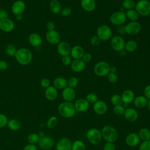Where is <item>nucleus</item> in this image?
Masks as SVG:
<instances>
[{"instance_id": "nucleus-1", "label": "nucleus", "mask_w": 150, "mask_h": 150, "mask_svg": "<svg viewBox=\"0 0 150 150\" xmlns=\"http://www.w3.org/2000/svg\"><path fill=\"white\" fill-rule=\"evenodd\" d=\"M14 57L19 64L26 66L31 62L33 59V54L29 49L25 47H22L17 49Z\"/></svg>"}, {"instance_id": "nucleus-21", "label": "nucleus", "mask_w": 150, "mask_h": 150, "mask_svg": "<svg viewBox=\"0 0 150 150\" xmlns=\"http://www.w3.org/2000/svg\"><path fill=\"white\" fill-rule=\"evenodd\" d=\"M74 105L76 111L77 112H84L87 111L90 107V104L86 98L78 99L76 101Z\"/></svg>"}, {"instance_id": "nucleus-44", "label": "nucleus", "mask_w": 150, "mask_h": 150, "mask_svg": "<svg viewBox=\"0 0 150 150\" xmlns=\"http://www.w3.org/2000/svg\"><path fill=\"white\" fill-rule=\"evenodd\" d=\"M107 79H108V81L110 83L114 84V83H116L118 81V76L115 73L110 72L107 74Z\"/></svg>"}, {"instance_id": "nucleus-55", "label": "nucleus", "mask_w": 150, "mask_h": 150, "mask_svg": "<svg viewBox=\"0 0 150 150\" xmlns=\"http://www.w3.org/2000/svg\"><path fill=\"white\" fill-rule=\"evenodd\" d=\"M22 150H38V147L36 145L28 144L23 147Z\"/></svg>"}, {"instance_id": "nucleus-8", "label": "nucleus", "mask_w": 150, "mask_h": 150, "mask_svg": "<svg viewBox=\"0 0 150 150\" xmlns=\"http://www.w3.org/2000/svg\"><path fill=\"white\" fill-rule=\"evenodd\" d=\"M97 35L101 41L108 40L112 35L111 29L107 25H101L97 28Z\"/></svg>"}, {"instance_id": "nucleus-54", "label": "nucleus", "mask_w": 150, "mask_h": 150, "mask_svg": "<svg viewBox=\"0 0 150 150\" xmlns=\"http://www.w3.org/2000/svg\"><path fill=\"white\" fill-rule=\"evenodd\" d=\"M117 32L118 34L120 35H124V34H126V30H125V25H119L117 27Z\"/></svg>"}, {"instance_id": "nucleus-29", "label": "nucleus", "mask_w": 150, "mask_h": 150, "mask_svg": "<svg viewBox=\"0 0 150 150\" xmlns=\"http://www.w3.org/2000/svg\"><path fill=\"white\" fill-rule=\"evenodd\" d=\"M148 100L144 96H138L135 97L134 104L135 106L138 108H142L146 106Z\"/></svg>"}, {"instance_id": "nucleus-43", "label": "nucleus", "mask_w": 150, "mask_h": 150, "mask_svg": "<svg viewBox=\"0 0 150 150\" xmlns=\"http://www.w3.org/2000/svg\"><path fill=\"white\" fill-rule=\"evenodd\" d=\"M125 108H124V107L122 105H115L113 107V112L116 115H122L124 113Z\"/></svg>"}, {"instance_id": "nucleus-56", "label": "nucleus", "mask_w": 150, "mask_h": 150, "mask_svg": "<svg viewBox=\"0 0 150 150\" xmlns=\"http://www.w3.org/2000/svg\"><path fill=\"white\" fill-rule=\"evenodd\" d=\"M8 18V13L6 10L1 9L0 10V20H2Z\"/></svg>"}, {"instance_id": "nucleus-22", "label": "nucleus", "mask_w": 150, "mask_h": 150, "mask_svg": "<svg viewBox=\"0 0 150 150\" xmlns=\"http://www.w3.org/2000/svg\"><path fill=\"white\" fill-rule=\"evenodd\" d=\"M86 63L82 59H74L71 64V69L76 73H80L83 71L86 67Z\"/></svg>"}, {"instance_id": "nucleus-58", "label": "nucleus", "mask_w": 150, "mask_h": 150, "mask_svg": "<svg viewBox=\"0 0 150 150\" xmlns=\"http://www.w3.org/2000/svg\"><path fill=\"white\" fill-rule=\"evenodd\" d=\"M46 28L48 30H54L55 29V24L52 21H49L46 24Z\"/></svg>"}, {"instance_id": "nucleus-49", "label": "nucleus", "mask_w": 150, "mask_h": 150, "mask_svg": "<svg viewBox=\"0 0 150 150\" xmlns=\"http://www.w3.org/2000/svg\"><path fill=\"white\" fill-rule=\"evenodd\" d=\"M72 61L73 60L71 59V57L69 55L63 56L62 59V62L65 66H70Z\"/></svg>"}, {"instance_id": "nucleus-15", "label": "nucleus", "mask_w": 150, "mask_h": 150, "mask_svg": "<svg viewBox=\"0 0 150 150\" xmlns=\"http://www.w3.org/2000/svg\"><path fill=\"white\" fill-rule=\"evenodd\" d=\"M108 110L107 104L103 100H98L93 104V110L98 115L105 114Z\"/></svg>"}, {"instance_id": "nucleus-3", "label": "nucleus", "mask_w": 150, "mask_h": 150, "mask_svg": "<svg viewBox=\"0 0 150 150\" xmlns=\"http://www.w3.org/2000/svg\"><path fill=\"white\" fill-rule=\"evenodd\" d=\"M103 138L106 142H114L117 141L118 137V133L117 129L111 125H105L101 129Z\"/></svg>"}, {"instance_id": "nucleus-61", "label": "nucleus", "mask_w": 150, "mask_h": 150, "mask_svg": "<svg viewBox=\"0 0 150 150\" xmlns=\"http://www.w3.org/2000/svg\"><path fill=\"white\" fill-rule=\"evenodd\" d=\"M120 55L122 56H124L126 55V52H125V51H124V49L121 50V51H120Z\"/></svg>"}, {"instance_id": "nucleus-63", "label": "nucleus", "mask_w": 150, "mask_h": 150, "mask_svg": "<svg viewBox=\"0 0 150 150\" xmlns=\"http://www.w3.org/2000/svg\"><path fill=\"white\" fill-rule=\"evenodd\" d=\"M38 135H39V137H40V138H41V137H42L45 136L44 133H43V132H40L38 134Z\"/></svg>"}, {"instance_id": "nucleus-23", "label": "nucleus", "mask_w": 150, "mask_h": 150, "mask_svg": "<svg viewBox=\"0 0 150 150\" xmlns=\"http://www.w3.org/2000/svg\"><path fill=\"white\" fill-rule=\"evenodd\" d=\"M84 54V49L81 46L77 45L71 47L70 54L73 59H81Z\"/></svg>"}, {"instance_id": "nucleus-41", "label": "nucleus", "mask_w": 150, "mask_h": 150, "mask_svg": "<svg viewBox=\"0 0 150 150\" xmlns=\"http://www.w3.org/2000/svg\"><path fill=\"white\" fill-rule=\"evenodd\" d=\"M86 100L89 104H94L97 101H98V96L96 93H90L86 96Z\"/></svg>"}, {"instance_id": "nucleus-52", "label": "nucleus", "mask_w": 150, "mask_h": 150, "mask_svg": "<svg viewBox=\"0 0 150 150\" xmlns=\"http://www.w3.org/2000/svg\"><path fill=\"white\" fill-rule=\"evenodd\" d=\"M81 59L86 63L90 62L92 59V55L90 53H84Z\"/></svg>"}, {"instance_id": "nucleus-42", "label": "nucleus", "mask_w": 150, "mask_h": 150, "mask_svg": "<svg viewBox=\"0 0 150 150\" xmlns=\"http://www.w3.org/2000/svg\"><path fill=\"white\" fill-rule=\"evenodd\" d=\"M79 83V80L76 77H70L67 80V86L74 88L76 87Z\"/></svg>"}, {"instance_id": "nucleus-62", "label": "nucleus", "mask_w": 150, "mask_h": 150, "mask_svg": "<svg viewBox=\"0 0 150 150\" xmlns=\"http://www.w3.org/2000/svg\"><path fill=\"white\" fill-rule=\"evenodd\" d=\"M147 107H148V110L150 111V100H148V103H147V105H146Z\"/></svg>"}, {"instance_id": "nucleus-39", "label": "nucleus", "mask_w": 150, "mask_h": 150, "mask_svg": "<svg viewBox=\"0 0 150 150\" xmlns=\"http://www.w3.org/2000/svg\"><path fill=\"white\" fill-rule=\"evenodd\" d=\"M39 139H40V137L38 134L37 133H31L28 136V138H27L29 144H34V145H36V144L38 143Z\"/></svg>"}, {"instance_id": "nucleus-13", "label": "nucleus", "mask_w": 150, "mask_h": 150, "mask_svg": "<svg viewBox=\"0 0 150 150\" xmlns=\"http://www.w3.org/2000/svg\"><path fill=\"white\" fill-rule=\"evenodd\" d=\"M26 5L22 0H17L15 1L11 6V11L13 14L15 16L21 15L25 12Z\"/></svg>"}, {"instance_id": "nucleus-27", "label": "nucleus", "mask_w": 150, "mask_h": 150, "mask_svg": "<svg viewBox=\"0 0 150 150\" xmlns=\"http://www.w3.org/2000/svg\"><path fill=\"white\" fill-rule=\"evenodd\" d=\"M81 6L86 12H92L96 7V0H81Z\"/></svg>"}, {"instance_id": "nucleus-50", "label": "nucleus", "mask_w": 150, "mask_h": 150, "mask_svg": "<svg viewBox=\"0 0 150 150\" xmlns=\"http://www.w3.org/2000/svg\"><path fill=\"white\" fill-rule=\"evenodd\" d=\"M115 145L114 142H107L103 146V150H115Z\"/></svg>"}, {"instance_id": "nucleus-7", "label": "nucleus", "mask_w": 150, "mask_h": 150, "mask_svg": "<svg viewBox=\"0 0 150 150\" xmlns=\"http://www.w3.org/2000/svg\"><path fill=\"white\" fill-rule=\"evenodd\" d=\"M127 20V17L124 11H116L112 13L110 16V22L116 26L123 25Z\"/></svg>"}, {"instance_id": "nucleus-24", "label": "nucleus", "mask_w": 150, "mask_h": 150, "mask_svg": "<svg viewBox=\"0 0 150 150\" xmlns=\"http://www.w3.org/2000/svg\"><path fill=\"white\" fill-rule=\"evenodd\" d=\"M28 40L31 46L35 47H39L42 43V39L41 36L36 33H32L30 34Z\"/></svg>"}, {"instance_id": "nucleus-60", "label": "nucleus", "mask_w": 150, "mask_h": 150, "mask_svg": "<svg viewBox=\"0 0 150 150\" xmlns=\"http://www.w3.org/2000/svg\"><path fill=\"white\" fill-rule=\"evenodd\" d=\"M15 18H16V19L18 21H21L22 20L23 17H22V15H16V16H15Z\"/></svg>"}, {"instance_id": "nucleus-36", "label": "nucleus", "mask_w": 150, "mask_h": 150, "mask_svg": "<svg viewBox=\"0 0 150 150\" xmlns=\"http://www.w3.org/2000/svg\"><path fill=\"white\" fill-rule=\"evenodd\" d=\"M135 4L134 0H124L122 2V7L127 11L133 9L135 7Z\"/></svg>"}, {"instance_id": "nucleus-6", "label": "nucleus", "mask_w": 150, "mask_h": 150, "mask_svg": "<svg viewBox=\"0 0 150 150\" xmlns=\"http://www.w3.org/2000/svg\"><path fill=\"white\" fill-rule=\"evenodd\" d=\"M110 66L107 62L100 61L94 65V73L96 75L99 77H104L107 76L110 73Z\"/></svg>"}, {"instance_id": "nucleus-26", "label": "nucleus", "mask_w": 150, "mask_h": 150, "mask_svg": "<svg viewBox=\"0 0 150 150\" xmlns=\"http://www.w3.org/2000/svg\"><path fill=\"white\" fill-rule=\"evenodd\" d=\"M121 98L123 103L130 104L133 102L135 98V94L132 90L129 89H127L124 90L121 94Z\"/></svg>"}, {"instance_id": "nucleus-35", "label": "nucleus", "mask_w": 150, "mask_h": 150, "mask_svg": "<svg viewBox=\"0 0 150 150\" xmlns=\"http://www.w3.org/2000/svg\"><path fill=\"white\" fill-rule=\"evenodd\" d=\"M71 150H86V146L83 141L76 140L72 143Z\"/></svg>"}, {"instance_id": "nucleus-10", "label": "nucleus", "mask_w": 150, "mask_h": 150, "mask_svg": "<svg viewBox=\"0 0 150 150\" xmlns=\"http://www.w3.org/2000/svg\"><path fill=\"white\" fill-rule=\"evenodd\" d=\"M110 44L112 49H114L115 51L120 52L124 49L125 42L122 37L117 35L111 38Z\"/></svg>"}, {"instance_id": "nucleus-2", "label": "nucleus", "mask_w": 150, "mask_h": 150, "mask_svg": "<svg viewBox=\"0 0 150 150\" xmlns=\"http://www.w3.org/2000/svg\"><path fill=\"white\" fill-rule=\"evenodd\" d=\"M57 110L59 114L62 117L66 118L73 117L76 111L74 104L69 101L60 103L58 106Z\"/></svg>"}, {"instance_id": "nucleus-4", "label": "nucleus", "mask_w": 150, "mask_h": 150, "mask_svg": "<svg viewBox=\"0 0 150 150\" xmlns=\"http://www.w3.org/2000/svg\"><path fill=\"white\" fill-rule=\"evenodd\" d=\"M86 137L88 142L94 145L99 144L103 138L101 131L96 128L88 129L86 132Z\"/></svg>"}, {"instance_id": "nucleus-11", "label": "nucleus", "mask_w": 150, "mask_h": 150, "mask_svg": "<svg viewBox=\"0 0 150 150\" xmlns=\"http://www.w3.org/2000/svg\"><path fill=\"white\" fill-rule=\"evenodd\" d=\"M141 29V25L137 21H131L125 25L126 34L129 35H136L139 33Z\"/></svg>"}, {"instance_id": "nucleus-34", "label": "nucleus", "mask_w": 150, "mask_h": 150, "mask_svg": "<svg viewBox=\"0 0 150 150\" xmlns=\"http://www.w3.org/2000/svg\"><path fill=\"white\" fill-rule=\"evenodd\" d=\"M137 43L133 40H129L125 43L124 49L128 52H133L137 49Z\"/></svg>"}, {"instance_id": "nucleus-64", "label": "nucleus", "mask_w": 150, "mask_h": 150, "mask_svg": "<svg viewBox=\"0 0 150 150\" xmlns=\"http://www.w3.org/2000/svg\"><path fill=\"white\" fill-rule=\"evenodd\" d=\"M1 6H0V10H1Z\"/></svg>"}, {"instance_id": "nucleus-17", "label": "nucleus", "mask_w": 150, "mask_h": 150, "mask_svg": "<svg viewBox=\"0 0 150 150\" xmlns=\"http://www.w3.org/2000/svg\"><path fill=\"white\" fill-rule=\"evenodd\" d=\"M72 142L68 138L60 139L56 145V150H71Z\"/></svg>"}, {"instance_id": "nucleus-14", "label": "nucleus", "mask_w": 150, "mask_h": 150, "mask_svg": "<svg viewBox=\"0 0 150 150\" xmlns=\"http://www.w3.org/2000/svg\"><path fill=\"white\" fill-rule=\"evenodd\" d=\"M15 28V24L12 20L9 18L0 20V29L4 32H11Z\"/></svg>"}, {"instance_id": "nucleus-51", "label": "nucleus", "mask_w": 150, "mask_h": 150, "mask_svg": "<svg viewBox=\"0 0 150 150\" xmlns=\"http://www.w3.org/2000/svg\"><path fill=\"white\" fill-rule=\"evenodd\" d=\"M40 86L44 88H47L50 86V80L47 78H43L41 80L40 82Z\"/></svg>"}, {"instance_id": "nucleus-18", "label": "nucleus", "mask_w": 150, "mask_h": 150, "mask_svg": "<svg viewBox=\"0 0 150 150\" xmlns=\"http://www.w3.org/2000/svg\"><path fill=\"white\" fill-rule=\"evenodd\" d=\"M126 144L131 147L136 146L138 145L140 142V138L138 134L135 132H132L128 134L125 138Z\"/></svg>"}, {"instance_id": "nucleus-59", "label": "nucleus", "mask_w": 150, "mask_h": 150, "mask_svg": "<svg viewBox=\"0 0 150 150\" xmlns=\"http://www.w3.org/2000/svg\"><path fill=\"white\" fill-rule=\"evenodd\" d=\"M117 67L114 66H110V72H111V73H115L117 71Z\"/></svg>"}, {"instance_id": "nucleus-32", "label": "nucleus", "mask_w": 150, "mask_h": 150, "mask_svg": "<svg viewBox=\"0 0 150 150\" xmlns=\"http://www.w3.org/2000/svg\"><path fill=\"white\" fill-rule=\"evenodd\" d=\"M125 13L127 18L131 22L137 21L139 19V15L138 13V12L134 9L127 10L126 11V12H125Z\"/></svg>"}, {"instance_id": "nucleus-57", "label": "nucleus", "mask_w": 150, "mask_h": 150, "mask_svg": "<svg viewBox=\"0 0 150 150\" xmlns=\"http://www.w3.org/2000/svg\"><path fill=\"white\" fill-rule=\"evenodd\" d=\"M8 64L5 60H0V70L4 71L7 69Z\"/></svg>"}, {"instance_id": "nucleus-47", "label": "nucleus", "mask_w": 150, "mask_h": 150, "mask_svg": "<svg viewBox=\"0 0 150 150\" xmlns=\"http://www.w3.org/2000/svg\"><path fill=\"white\" fill-rule=\"evenodd\" d=\"M71 12H72L71 9L69 7L66 6V7H64L63 8H62L60 13L61 14V15L62 16L67 17V16H69V15H71Z\"/></svg>"}, {"instance_id": "nucleus-48", "label": "nucleus", "mask_w": 150, "mask_h": 150, "mask_svg": "<svg viewBox=\"0 0 150 150\" xmlns=\"http://www.w3.org/2000/svg\"><path fill=\"white\" fill-rule=\"evenodd\" d=\"M101 39L99 38V37L97 35L93 36L90 39V43L91 44L94 46H97L100 45L101 42Z\"/></svg>"}, {"instance_id": "nucleus-33", "label": "nucleus", "mask_w": 150, "mask_h": 150, "mask_svg": "<svg viewBox=\"0 0 150 150\" xmlns=\"http://www.w3.org/2000/svg\"><path fill=\"white\" fill-rule=\"evenodd\" d=\"M140 139L147 141L150 139V130L146 128H142L139 129L138 134Z\"/></svg>"}, {"instance_id": "nucleus-38", "label": "nucleus", "mask_w": 150, "mask_h": 150, "mask_svg": "<svg viewBox=\"0 0 150 150\" xmlns=\"http://www.w3.org/2000/svg\"><path fill=\"white\" fill-rule=\"evenodd\" d=\"M57 122L58 120L56 117L51 116L47 119L46 121V127L49 129H52L56 126Z\"/></svg>"}, {"instance_id": "nucleus-12", "label": "nucleus", "mask_w": 150, "mask_h": 150, "mask_svg": "<svg viewBox=\"0 0 150 150\" xmlns=\"http://www.w3.org/2000/svg\"><path fill=\"white\" fill-rule=\"evenodd\" d=\"M46 39L52 45H57L60 42L61 37L59 33L56 30H48L46 33Z\"/></svg>"}, {"instance_id": "nucleus-16", "label": "nucleus", "mask_w": 150, "mask_h": 150, "mask_svg": "<svg viewBox=\"0 0 150 150\" xmlns=\"http://www.w3.org/2000/svg\"><path fill=\"white\" fill-rule=\"evenodd\" d=\"M71 49V47L70 44L66 42H60L57 46V53L62 57L69 55L70 54Z\"/></svg>"}, {"instance_id": "nucleus-31", "label": "nucleus", "mask_w": 150, "mask_h": 150, "mask_svg": "<svg viewBox=\"0 0 150 150\" xmlns=\"http://www.w3.org/2000/svg\"><path fill=\"white\" fill-rule=\"evenodd\" d=\"M7 126L8 128L11 131H17L21 127V122L17 119L12 118L8 120Z\"/></svg>"}, {"instance_id": "nucleus-25", "label": "nucleus", "mask_w": 150, "mask_h": 150, "mask_svg": "<svg viewBox=\"0 0 150 150\" xmlns=\"http://www.w3.org/2000/svg\"><path fill=\"white\" fill-rule=\"evenodd\" d=\"M57 89H56L53 86H50L49 87L45 89V97L47 100L49 101H53L56 100L57 97Z\"/></svg>"}, {"instance_id": "nucleus-46", "label": "nucleus", "mask_w": 150, "mask_h": 150, "mask_svg": "<svg viewBox=\"0 0 150 150\" xmlns=\"http://www.w3.org/2000/svg\"><path fill=\"white\" fill-rule=\"evenodd\" d=\"M138 150H150V141H143L139 145Z\"/></svg>"}, {"instance_id": "nucleus-40", "label": "nucleus", "mask_w": 150, "mask_h": 150, "mask_svg": "<svg viewBox=\"0 0 150 150\" xmlns=\"http://www.w3.org/2000/svg\"><path fill=\"white\" fill-rule=\"evenodd\" d=\"M16 51H17V49L16 46L13 44L8 45L5 48V52L6 54L11 57L15 56Z\"/></svg>"}, {"instance_id": "nucleus-19", "label": "nucleus", "mask_w": 150, "mask_h": 150, "mask_svg": "<svg viewBox=\"0 0 150 150\" xmlns=\"http://www.w3.org/2000/svg\"><path fill=\"white\" fill-rule=\"evenodd\" d=\"M124 115L128 121L133 122L138 119V113L135 109L131 107H128L125 110Z\"/></svg>"}, {"instance_id": "nucleus-28", "label": "nucleus", "mask_w": 150, "mask_h": 150, "mask_svg": "<svg viewBox=\"0 0 150 150\" xmlns=\"http://www.w3.org/2000/svg\"><path fill=\"white\" fill-rule=\"evenodd\" d=\"M53 84L56 89H64L67 86V80L63 77H57L53 80Z\"/></svg>"}, {"instance_id": "nucleus-45", "label": "nucleus", "mask_w": 150, "mask_h": 150, "mask_svg": "<svg viewBox=\"0 0 150 150\" xmlns=\"http://www.w3.org/2000/svg\"><path fill=\"white\" fill-rule=\"evenodd\" d=\"M8 118L4 114L0 113V128H2L7 125L8 122Z\"/></svg>"}, {"instance_id": "nucleus-53", "label": "nucleus", "mask_w": 150, "mask_h": 150, "mask_svg": "<svg viewBox=\"0 0 150 150\" xmlns=\"http://www.w3.org/2000/svg\"><path fill=\"white\" fill-rule=\"evenodd\" d=\"M144 96L148 99L150 100V84L147 85L144 90Z\"/></svg>"}, {"instance_id": "nucleus-30", "label": "nucleus", "mask_w": 150, "mask_h": 150, "mask_svg": "<svg viewBox=\"0 0 150 150\" xmlns=\"http://www.w3.org/2000/svg\"><path fill=\"white\" fill-rule=\"evenodd\" d=\"M49 8L50 11L54 14H58L62 9V5L59 1L52 0L49 4Z\"/></svg>"}, {"instance_id": "nucleus-5", "label": "nucleus", "mask_w": 150, "mask_h": 150, "mask_svg": "<svg viewBox=\"0 0 150 150\" xmlns=\"http://www.w3.org/2000/svg\"><path fill=\"white\" fill-rule=\"evenodd\" d=\"M135 8L139 15L146 16L150 15V2L148 0H139L136 2Z\"/></svg>"}, {"instance_id": "nucleus-20", "label": "nucleus", "mask_w": 150, "mask_h": 150, "mask_svg": "<svg viewBox=\"0 0 150 150\" xmlns=\"http://www.w3.org/2000/svg\"><path fill=\"white\" fill-rule=\"evenodd\" d=\"M62 96L66 101L71 102L76 97V91L74 88L67 86L63 89Z\"/></svg>"}, {"instance_id": "nucleus-9", "label": "nucleus", "mask_w": 150, "mask_h": 150, "mask_svg": "<svg viewBox=\"0 0 150 150\" xmlns=\"http://www.w3.org/2000/svg\"><path fill=\"white\" fill-rule=\"evenodd\" d=\"M38 144L40 149L43 150H49L52 148L54 145V141L52 137L45 135L40 138Z\"/></svg>"}, {"instance_id": "nucleus-37", "label": "nucleus", "mask_w": 150, "mask_h": 150, "mask_svg": "<svg viewBox=\"0 0 150 150\" xmlns=\"http://www.w3.org/2000/svg\"><path fill=\"white\" fill-rule=\"evenodd\" d=\"M111 103L114 106L118 105H122L123 104L121 96L118 94H113L110 98Z\"/></svg>"}]
</instances>
